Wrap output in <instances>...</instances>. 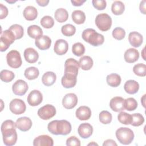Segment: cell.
Wrapping results in <instances>:
<instances>
[{"label":"cell","mask_w":146,"mask_h":146,"mask_svg":"<svg viewBox=\"0 0 146 146\" xmlns=\"http://www.w3.org/2000/svg\"><path fill=\"white\" fill-rule=\"evenodd\" d=\"M79 68V62L75 59L69 58L66 60L64 74L61 79L62 84L64 88H70L76 85Z\"/></svg>","instance_id":"1"},{"label":"cell","mask_w":146,"mask_h":146,"mask_svg":"<svg viewBox=\"0 0 146 146\" xmlns=\"http://www.w3.org/2000/svg\"><path fill=\"white\" fill-rule=\"evenodd\" d=\"M15 123L11 120H6L1 125V132L5 145L11 146L17 140V133L15 130Z\"/></svg>","instance_id":"2"},{"label":"cell","mask_w":146,"mask_h":146,"mask_svg":"<svg viewBox=\"0 0 146 146\" xmlns=\"http://www.w3.org/2000/svg\"><path fill=\"white\" fill-rule=\"evenodd\" d=\"M48 130L53 135H67L71 131V125L66 120H52L47 126Z\"/></svg>","instance_id":"3"},{"label":"cell","mask_w":146,"mask_h":146,"mask_svg":"<svg viewBox=\"0 0 146 146\" xmlns=\"http://www.w3.org/2000/svg\"><path fill=\"white\" fill-rule=\"evenodd\" d=\"M83 39L93 46H98L102 44L104 41V36L97 33L93 29H85L82 34Z\"/></svg>","instance_id":"4"},{"label":"cell","mask_w":146,"mask_h":146,"mask_svg":"<svg viewBox=\"0 0 146 146\" xmlns=\"http://www.w3.org/2000/svg\"><path fill=\"white\" fill-rule=\"evenodd\" d=\"M115 134L117 140L124 145L131 144L134 139L133 132L127 127H120L118 128Z\"/></svg>","instance_id":"5"},{"label":"cell","mask_w":146,"mask_h":146,"mask_svg":"<svg viewBox=\"0 0 146 146\" xmlns=\"http://www.w3.org/2000/svg\"><path fill=\"white\" fill-rule=\"evenodd\" d=\"M97 27L102 31H108L112 25V19L107 13H101L96 17L95 20Z\"/></svg>","instance_id":"6"},{"label":"cell","mask_w":146,"mask_h":146,"mask_svg":"<svg viewBox=\"0 0 146 146\" xmlns=\"http://www.w3.org/2000/svg\"><path fill=\"white\" fill-rule=\"evenodd\" d=\"M15 40V37L12 31L10 30H6L1 33L0 38V46L1 51H5Z\"/></svg>","instance_id":"7"},{"label":"cell","mask_w":146,"mask_h":146,"mask_svg":"<svg viewBox=\"0 0 146 146\" xmlns=\"http://www.w3.org/2000/svg\"><path fill=\"white\" fill-rule=\"evenodd\" d=\"M6 60L8 65L13 68H18L21 66L22 61L19 52L17 50H11L6 55Z\"/></svg>","instance_id":"8"},{"label":"cell","mask_w":146,"mask_h":146,"mask_svg":"<svg viewBox=\"0 0 146 146\" xmlns=\"http://www.w3.org/2000/svg\"><path fill=\"white\" fill-rule=\"evenodd\" d=\"M56 114V109L51 104H46L40 107L38 111V115L43 120H48Z\"/></svg>","instance_id":"9"},{"label":"cell","mask_w":146,"mask_h":146,"mask_svg":"<svg viewBox=\"0 0 146 146\" xmlns=\"http://www.w3.org/2000/svg\"><path fill=\"white\" fill-rule=\"evenodd\" d=\"M10 110L15 115H21L24 113L26 109L25 102L20 99L12 100L9 104Z\"/></svg>","instance_id":"10"},{"label":"cell","mask_w":146,"mask_h":146,"mask_svg":"<svg viewBox=\"0 0 146 146\" xmlns=\"http://www.w3.org/2000/svg\"><path fill=\"white\" fill-rule=\"evenodd\" d=\"M29 89L27 83L22 80L19 79L17 80L12 86V90L13 93L16 95L22 96L25 95Z\"/></svg>","instance_id":"11"},{"label":"cell","mask_w":146,"mask_h":146,"mask_svg":"<svg viewBox=\"0 0 146 146\" xmlns=\"http://www.w3.org/2000/svg\"><path fill=\"white\" fill-rule=\"evenodd\" d=\"M27 100L30 106L33 107L37 106L40 104L43 100L42 94L38 90H33L28 95Z\"/></svg>","instance_id":"12"},{"label":"cell","mask_w":146,"mask_h":146,"mask_svg":"<svg viewBox=\"0 0 146 146\" xmlns=\"http://www.w3.org/2000/svg\"><path fill=\"white\" fill-rule=\"evenodd\" d=\"M78 97L74 93H68L64 96L62 99V105L66 109L74 108L78 103Z\"/></svg>","instance_id":"13"},{"label":"cell","mask_w":146,"mask_h":146,"mask_svg":"<svg viewBox=\"0 0 146 146\" xmlns=\"http://www.w3.org/2000/svg\"><path fill=\"white\" fill-rule=\"evenodd\" d=\"M110 107L115 112H121L125 109L124 99L120 96L113 97L110 100Z\"/></svg>","instance_id":"14"},{"label":"cell","mask_w":146,"mask_h":146,"mask_svg":"<svg viewBox=\"0 0 146 146\" xmlns=\"http://www.w3.org/2000/svg\"><path fill=\"white\" fill-rule=\"evenodd\" d=\"M32 121L28 117H21L18 118L16 122V127L21 131L26 132L29 131L32 127Z\"/></svg>","instance_id":"15"},{"label":"cell","mask_w":146,"mask_h":146,"mask_svg":"<svg viewBox=\"0 0 146 146\" xmlns=\"http://www.w3.org/2000/svg\"><path fill=\"white\" fill-rule=\"evenodd\" d=\"M78 132L82 138L87 139L92 135L93 127L90 124L84 123L79 125L78 128Z\"/></svg>","instance_id":"16"},{"label":"cell","mask_w":146,"mask_h":146,"mask_svg":"<svg viewBox=\"0 0 146 146\" xmlns=\"http://www.w3.org/2000/svg\"><path fill=\"white\" fill-rule=\"evenodd\" d=\"M53 145V139L47 135H40L35 138L33 141L34 146H52Z\"/></svg>","instance_id":"17"},{"label":"cell","mask_w":146,"mask_h":146,"mask_svg":"<svg viewBox=\"0 0 146 146\" xmlns=\"http://www.w3.org/2000/svg\"><path fill=\"white\" fill-rule=\"evenodd\" d=\"M68 49V44L67 41L64 39H58L54 44V51L59 55H63L65 54Z\"/></svg>","instance_id":"18"},{"label":"cell","mask_w":146,"mask_h":146,"mask_svg":"<svg viewBox=\"0 0 146 146\" xmlns=\"http://www.w3.org/2000/svg\"><path fill=\"white\" fill-rule=\"evenodd\" d=\"M36 46L41 50H46L50 48L51 44V39L47 35H42L35 39Z\"/></svg>","instance_id":"19"},{"label":"cell","mask_w":146,"mask_h":146,"mask_svg":"<svg viewBox=\"0 0 146 146\" xmlns=\"http://www.w3.org/2000/svg\"><path fill=\"white\" fill-rule=\"evenodd\" d=\"M76 117L80 120H88L91 116V111L90 108L85 106L79 107L75 112Z\"/></svg>","instance_id":"20"},{"label":"cell","mask_w":146,"mask_h":146,"mask_svg":"<svg viewBox=\"0 0 146 146\" xmlns=\"http://www.w3.org/2000/svg\"><path fill=\"white\" fill-rule=\"evenodd\" d=\"M24 58L26 62L29 63H34L36 62L39 58L38 52L33 48L29 47L24 51Z\"/></svg>","instance_id":"21"},{"label":"cell","mask_w":146,"mask_h":146,"mask_svg":"<svg viewBox=\"0 0 146 146\" xmlns=\"http://www.w3.org/2000/svg\"><path fill=\"white\" fill-rule=\"evenodd\" d=\"M128 41L134 47H139L143 43V38L139 33L133 31L131 32L128 35Z\"/></svg>","instance_id":"22"},{"label":"cell","mask_w":146,"mask_h":146,"mask_svg":"<svg viewBox=\"0 0 146 146\" xmlns=\"http://www.w3.org/2000/svg\"><path fill=\"white\" fill-rule=\"evenodd\" d=\"M124 60L126 62L132 63L136 62L139 58V51L133 48H130L127 50L124 55Z\"/></svg>","instance_id":"23"},{"label":"cell","mask_w":146,"mask_h":146,"mask_svg":"<svg viewBox=\"0 0 146 146\" xmlns=\"http://www.w3.org/2000/svg\"><path fill=\"white\" fill-rule=\"evenodd\" d=\"M124 89L129 94H135L139 91V84L134 80H128L125 83Z\"/></svg>","instance_id":"24"},{"label":"cell","mask_w":146,"mask_h":146,"mask_svg":"<svg viewBox=\"0 0 146 146\" xmlns=\"http://www.w3.org/2000/svg\"><path fill=\"white\" fill-rule=\"evenodd\" d=\"M24 18L27 21L35 20L38 16L37 9L32 6H27L23 12Z\"/></svg>","instance_id":"25"},{"label":"cell","mask_w":146,"mask_h":146,"mask_svg":"<svg viewBox=\"0 0 146 146\" xmlns=\"http://www.w3.org/2000/svg\"><path fill=\"white\" fill-rule=\"evenodd\" d=\"M56 79L55 74L51 71H47L45 72L42 78V82L46 86H50L54 84Z\"/></svg>","instance_id":"26"},{"label":"cell","mask_w":146,"mask_h":146,"mask_svg":"<svg viewBox=\"0 0 146 146\" xmlns=\"http://www.w3.org/2000/svg\"><path fill=\"white\" fill-rule=\"evenodd\" d=\"M79 67L83 70H89L93 66V60L90 56H83L79 61Z\"/></svg>","instance_id":"27"},{"label":"cell","mask_w":146,"mask_h":146,"mask_svg":"<svg viewBox=\"0 0 146 146\" xmlns=\"http://www.w3.org/2000/svg\"><path fill=\"white\" fill-rule=\"evenodd\" d=\"M121 77L119 74H111L108 75L106 78V81L107 84L112 87H116L120 84Z\"/></svg>","instance_id":"28"},{"label":"cell","mask_w":146,"mask_h":146,"mask_svg":"<svg viewBox=\"0 0 146 146\" xmlns=\"http://www.w3.org/2000/svg\"><path fill=\"white\" fill-rule=\"evenodd\" d=\"M27 34L32 38L36 39L43 35L42 29L37 25H31L27 28Z\"/></svg>","instance_id":"29"},{"label":"cell","mask_w":146,"mask_h":146,"mask_svg":"<svg viewBox=\"0 0 146 146\" xmlns=\"http://www.w3.org/2000/svg\"><path fill=\"white\" fill-rule=\"evenodd\" d=\"M55 19L60 23L66 22L68 18V14L67 11L63 8L58 9L54 13Z\"/></svg>","instance_id":"30"},{"label":"cell","mask_w":146,"mask_h":146,"mask_svg":"<svg viewBox=\"0 0 146 146\" xmlns=\"http://www.w3.org/2000/svg\"><path fill=\"white\" fill-rule=\"evenodd\" d=\"M72 21L78 25L83 24L86 21L85 13L81 10H75L72 13Z\"/></svg>","instance_id":"31"},{"label":"cell","mask_w":146,"mask_h":146,"mask_svg":"<svg viewBox=\"0 0 146 146\" xmlns=\"http://www.w3.org/2000/svg\"><path fill=\"white\" fill-rule=\"evenodd\" d=\"M125 10L124 3L120 1H114L111 6V11L112 13L116 15H121L123 13Z\"/></svg>","instance_id":"32"},{"label":"cell","mask_w":146,"mask_h":146,"mask_svg":"<svg viewBox=\"0 0 146 146\" xmlns=\"http://www.w3.org/2000/svg\"><path fill=\"white\" fill-rule=\"evenodd\" d=\"M25 76L29 80H34L39 75V70L35 67H30L26 68L24 72Z\"/></svg>","instance_id":"33"},{"label":"cell","mask_w":146,"mask_h":146,"mask_svg":"<svg viewBox=\"0 0 146 146\" xmlns=\"http://www.w3.org/2000/svg\"><path fill=\"white\" fill-rule=\"evenodd\" d=\"M9 30L13 32L14 35H15V39H19L22 38L23 35V29L22 26L18 25V24H14L11 25L9 29Z\"/></svg>","instance_id":"34"},{"label":"cell","mask_w":146,"mask_h":146,"mask_svg":"<svg viewBox=\"0 0 146 146\" xmlns=\"http://www.w3.org/2000/svg\"><path fill=\"white\" fill-rule=\"evenodd\" d=\"M117 119L120 123L129 125L132 122V116L127 112L121 111L117 115Z\"/></svg>","instance_id":"35"},{"label":"cell","mask_w":146,"mask_h":146,"mask_svg":"<svg viewBox=\"0 0 146 146\" xmlns=\"http://www.w3.org/2000/svg\"><path fill=\"white\" fill-rule=\"evenodd\" d=\"M15 77L14 72L11 71L7 70H3L1 71L0 78L1 79L6 83L10 82L12 81Z\"/></svg>","instance_id":"36"},{"label":"cell","mask_w":146,"mask_h":146,"mask_svg":"<svg viewBox=\"0 0 146 146\" xmlns=\"http://www.w3.org/2000/svg\"><path fill=\"white\" fill-rule=\"evenodd\" d=\"M61 31L64 36H71L75 34L76 32V28L71 24H66L62 27Z\"/></svg>","instance_id":"37"},{"label":"cell","mask_w":146,"mask_h":146,"mask_svg":"<svg viewBox=\"0 0 146 146\" xmlns=\"http://www.w3.org/2000/svg\"><path fill=\"white\" fill-rule=\"evenodd\" d=\"M134 74L139 76L144 77L146 75V66L144 63H138L133 67Z\"/></svg>","instance_id":"38"},{"label":"cell","mask_w":146,"mask_h":146,"mask_svg":"<svg viewBox=\"0 0 146 146\" xmlns=\"http://www.w3.org/2000/svg\"><path fill=\"white\" fill-rule=\"evenodd\" d=\"M99 117L100 121L104 124H110L111 122L112 119L111 113L110 112L106 110L102 111L100 112Z\"/></svg>","instance_id":"39"},{"label":"cell","mask_w":146,"mask_h":146,"mask_svg":"<svg viewBox=\"0 0 146 146\" xmlns=\"http://www.w3.org/2000/svg\"><path fill=\"white\" fill-rule=\"evenodd\" d=\"M137 107V102L133 98L124 99V108L129 111L135 110Z\"/></svg>","instance_id":"40"},{"label":"cell","mask_w":146,"mask_h":146,"mask_svg":"<svg viewBox=\"0 0 146 146\" xmlns=\"http://www.w3.org/2000/svg\"><path fill=\"white\" fill-rule=\"evenodd\" d=\"M72 52L75 55L80 56L84 54L85 47L84 45L80 42L75 43L72 47Z\"/></svg>","instance_id":"41"},{"label":"cell","mask_w":146,"mask_h":146,"mask_svg":"<svg viewBox=\"0 0 146 146\" xmlns=\"http://www.w3.org/2000/svg\"><path fill=\"white\" fill-rule=\"evenodd\" d=\"M132 116V122L131 124L134 127H138L142 125L144 122V118L143 116L139 113H136L131 115Z\"/></svg>","instance_id":"42"},{"label":"cell","mask_w":146,"mask_h":146,"mask_svg":"<svg viewBox=\"0 0 146 146\" xmlns=\"http://www.w3.org/2000/svg\"><path fill=\"white\" fill-rule=\"evenodd\" d=\"M40 23L43 27L45 29H50L53 27L54 25V21L51 16L46 15L40 19Z\"/></svg>","instance_id":"43"},{"label":"cell","mask_w":146,"mask_h":146,"mask_svg":"<svg viewBox=\"0 0 146 146\" xmlns=\"http://www.w3.org/2000/svg\"><path fill=\"white\" fill-rule=\"evenodd\" d=\"M112 35L115 39L120 40L124 38L125 36V31L123 29L118 27L113 29Z\"/></svg>","instance_id":"44"},{"label":"cell","mask_w":146,"mask_h":146,"mask_svg":"<svg viewBox=\"0 0 146 146\" xmlns=\"http://www.w3.org/2000/svg\"><path fill=\"white\" fill-rule=\"evenodd\" d=\"M93 6L98 10H103L106 9L107 2L104 0H93L92 1Z\"/></svg>","instance_id":"45"},{"label":"cell","mask_w":146,"mask_h":146,"mask_svg":"<svg viewBox=\"0 0 146 146\" xmlns=\"http://www.w3.org/2000/svg\"><path fill=\"white\" fill-rule=\"evenodd\" d=\"M66 145L67 146H80V141L76 136H70L66 140Z\"/></svg>","instance_id":"46"},{"label":"cell","mask_w":146,"mask_h":146,"mask_svg":"<svg viewBox=\"0 0 146 146\" xmlns=\"http://www.w3.org/2000/svg\"><path fill=\"white\" fill-rule=\"evenodd\" d=\"M0 10H1V15L0 19H3L5 18L8 15V9L7 8L4 6L3 4H0Z\"/></svg>","instance_id":"47"},{"label":"cell","mask_w":146,"mask_h":146,"mask_svg":"<svg viewBox=\"0 0 146 146\" xmlns=\"http://www.w3.org/2000/svg\"><path fill=\"white\" fill-rule=\"evenodd\" d=\"M117 144H116V143L113 140H112V139H107L106 141H104V142L103 144V146H106V145H108H108L117 146Z\"/></svg>","instance_id":"48"},{"label":"cell","mask_w":146,"mask_h":146,"mask_svg":"<svg viewBox=\"0 0 146 146\" xmlns=\"http://www.w3.org/2000/svg\"><path fill=\"white\" fill-rule=\"evenodd\" d=\"M86 2L85 0H71V2L72 3V5L75 6H80L82 5Z\"/></svg>","instance_id":"49"},{"label":"cell","mask_w":146,"mask_h":146,"mask_svg":"<svg viewBox=\"0 0 146 146\" xmlns=\"http://www.w3.org/2000/svg\"><path fill=\"white\" fill-rule=\"evenodd\" d=\"M139 9L141 13H142L143 14H145V0L142 1L140 2Z\"/></svg>","instance_id":"50"},{"label":"cell","mask_w":146,"mask_h":146,"mask_svg":"<svg viewBox=\"0 0 146 146\" xmlns=\"http://www.w3.org/2000/svg\"><path fill=\"white\" fill-rule=\"evenodd\" d=\"M36 2L40 6H46L49 3L48 0H36Z\"/></svg>","instance_id":"51"},{"label":"cell","mask_w":146,"mask_h":146,"mask_svg":"<svg viewBox=\"0 0 146 146\" xmlns=\"http://www.w3.org/2000/svg\"><path fill=\"white\" fill-rule=\"evenodd\" d=\"M145 95H144L143 98L141 99V102H142V104L143 106V107L145 108V103H144V100H145Z\"/></svg>","instance_id":"52"},{"label":"cell","mask_w":146,"mask_h":146,"mask_svg":"<svg viewBox=\"0 0 146 146\" xmlns=\"http://www.w3.org/2000/svg\"><path fill=\"white\" fill-rule=\"evenodd\" d=\"M98 145V144H96V143H94V142H92V143H89L88 144V145Z\"/></svg>","instance_id":"53"},{"label":"cell","mask_w":146,"mask_h":146,"mask_svg":"<svg viewBox=\"0 0 146 146\" xmlns=\"http://www.w3.org/2000/svg\"><path fill=\"white\" fill-rule=\"evenodd\" d=\"M7 2H9V3H14V2H16V1H7Z\"/></svg>","instance_id":"54"}]
</instances>
